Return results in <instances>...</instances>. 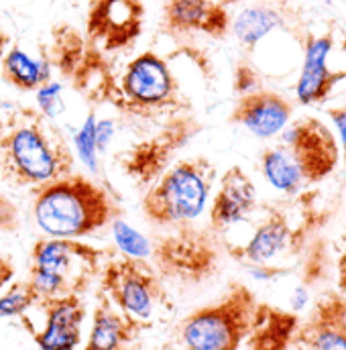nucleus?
Here are the masks:
<instances>
[{"instance_id": "f257e3e1", "label": "nucleus", "mask_w": 346, "mask_h": 350, "mask_svg": "<svg viewBox=\"0 0 346 350\" xmlns=\"http://www.w3.org/2000/svg\"><path fill=\"white\" fill-rule=\"evenodd\" d=\"M338 161L341 149L332 131L316 116H302L261 153V174L273 189L297 196L334 174Z\"/></svg>"}, {"instance_id": "f03ea898", "label": "nucleus", "mask_w": 346, "mask_h": 350, "mask_svg": "<svg viewBox=\"0 0 346 350\" xmlns=\"http://www.w3.org/2000/svg\"><path fill=\"white\" fill-rule=\"evenodd\" d=\"M118 216L112 191L88 175L72 172L35 189L33 220L49 239L80 241L110 226Z\"/></svg>"}, {"instance_id": "7ed1b4c3", "label": "nucleus", "mask_w": 346, "mask_h": 350, "mask_svg": "<svg viewBox=\"0 0 346 350\" xmlns=\"http://www.w3.org/2000/svg\"><path fill=\"white\" fill-rule=\"evenodd\" d=\"M72 172L74 151L37 108L0 133V175L8 183L35 191Z\"/></svg>"}, {"instance_id": "20e7f679", "label": "nucleus", "mask_w": 346, "mask_h": 350, "mask_svg": "<svg viewBox=\"0 0 346 350\" xmlns=\"http://www.w3.org/2000/svg\"><path fill=\"white\" fill-rule=\"evenodd\" d=\"M218 170L208 157H187L175 161L141 200L147 222L163 228L194 224L206 210Z\"/></svg>"}, {"instance_id": "39448f33", "label": "nucleus", "mask_w": 346, "mask_h": 350, "mask_svg": "<svg viewBox=\"0 0 346 350\" xmlns=\"http://www.w3.org/2000/svg\"><path fill=\"white\" fill-rule=\"evenodd\" d=\"M45 55L64 86L80 92L92 104H110L116 108L118 72L110 57L92 45L80 29L70 23H57L51 29Z\"/></svg>"}, {"instance_id": "423d86ee", "label": "nucleus", "mask_w": 346, "mask_h": 350, "mask_svg": "<svg viewBox=\"0 0 346 350\" xmlns=\"http://www.w3.org/2000/svg\"><path fill=\"white\" fill-rule=\"evenodd\" d=\"M259 301L245 283H232L226 293L194 310L179 324L177 338L183 350H241L247 342Z\"/></svg>"}, {"instance_id": "0eeeda50", "label": "nucleus", "mask_w": 346, "mask_h": 350, "mask_svg": "<svg viewBox=\"0 0 346 350\" xmlns=\"http://www.w3.org/2000/svg\"><path fill=\"white\" fill-rule=\"evenodd\" d=\"M116 90V110L131 118H170L189 110L170 59L153 49L141 51L118 72Z\"/></svg>"}, {"instance_id": "6e6552de", "label": "nucleus", "mask_w": 346, "mask_h": 350, "mask_svg": "<svg viewBox=\"0 0 346 350\" xmlns=\"http://www.w3.org/2000/svg\"><path fill=\"white\" fill-rule=\"evenodd\" d=\"M220 237L208 228L194 224L177 226L168 234L151 241L149 265L163 279L196 285L210 279L220 265Z\"/></svg>"}, {"instance_id": "1a4fd4ad", "label": "nucleus", "mask_w": 346, "mask_h": 350, "mask_svg": "<svg viewBox=\"0 0 346 350\" xmlns=\"http://www.w3.org/2000/svg\"><path fill=\"white\" fill-rule=\"evenodd\" d=\"M102 295L137 328L151 322L165 297L161 277L149 261L114 257L100 271Z\"/></svg>"}, {"instance_id": "9d476101", "label": "nucleus", "mask_w": 346, "mask_h": 350, "mask_svg": "<svg viewBox=\"0 0 346 350\" xmlns=\"http://www.w3.org/2000/svg\"><path fill=\"white\" fill-rule=\"evenodd\" d=\"M202 122L191 110L163 118L161 126L147 139L131 145L120 155V170L139 187L153 185L172 167L177 155L198 137Z\"/></svg>"}, {"instance_id": "9b49d317", "label": "nucleus", "mask_w": 346, "mask_h": 350, "mask_svg": "<svg viewBox=\"0 0 346 350\" xmlns=\"http://www.w3.org/2000/svg\"><path fill=\"white\" fill-rule=\"evenodd\" d=\"M143 0H88L84 35L106 55L131 49L143 35Z\"/></svg>"}, {"instance_id": "f8f14e48", "label": "nucleus", "mask_w": 346, "mask_h": 350, "mask_svg": "<svg viewBox=\"0 0 346 350\" xmlns=\"http://www.w3.org/2000/svg\"><path fill=\"white\" fill-rule=\"evenodd\" d=\"M106 251L70 239H39L31 249V271L64 277L72 293H80L88 281L102 271Z\"/></svg>"}, {"instance_id": "ddd939ff", "label": "nucleus", "mask_w": 346, "mask_h": 350, "mask_svg": "<svg viewBox=\"0 0 346 350\" xmlns=\"http://www.w3.org/2000/svg\"><path fill=\"white\" fill-rule=\"evenodd\" d=\"M306 232L302 228H293L287 214L279 208H269L267 216L253 230L247 243L228 245L222 243V249L232 259L261 267H277L275 261L283 255H297L304 247Z\"/></svg>"}, {"instance_id": "4468645a", "label": "nucleus", "mask_w": 346, "mask_h": 350, "mask_svg": "<svg viewBox=\"0 0 346 350\" xmlns=\"http://www.w3.org/2000/svg\"><path fill=\"white\" fill-rule=\"evenodd\" d=\"M336 47V33L308 35L304 45L302 72L295 84V98L304 106H316L330 98L336 84L346 80V70H332L330 55Z\"/></svg>"}, {"instance_id": "2eb2a0df", "label": "nucleus", "mask_w": 346, "mask_h": 350, "mask_svg": "<svg viewBox=\"0 0 346 350\" xmlns=\"http://www.w3.org/2000/svg\"><path fill=\"white\" fill-rule=\"evenodd\" d=\"M228 6L216 0H163L161 31L170 37L206 35L224 39L230 33Z\"/></svg>"}, {"instance_id": "dca6fc26", "label": "nucleus", "mask_w": 346, "mask_h": 350, "mask_svg": "<svg viewBox=\"0 0 346 350\" xmlns=\"http://www.w3.org/2000/svg\"><path fill=\"white\" fill-rule=\"evenodd\" d=\"M293 102L273 90H253L239 96L228 122L243 126L257 139H275L291 122Z\"/></svg>"}, {"instance_id": "f3484780", "label": "nucleus", "mask_w": 346, "mask_h": 350, "mask_svg": "<svg viewBox=\"0 0 346 350\" xmlns=\"http://www.w3.org/2000/svg\"><path fill=\"white\" fill-rule=\"evenodd\" d=\"M37 306L45 312L43 326L31 332L39 350H76L82 345L86 304L80 293L43 299Z\"/></svg>"}, {"instance_id": "a211bd4d", "label": "nucleus", "mask_w": 346, "mask_h": 350, "mask_svg": "<svg viewBox=\"0 0 346 350\" xmlns=\"http://www.w3.org/2000/svg\"><path fill=\"white\" fill-rule=\"evenodd\" d=\"M257 208V185L243 167H228L210 204V230L218 237L245 222Z\"/></svg>"}, {"instance_id": "6ab92c4d", "label": "nucleus", "mask_w": 346, "mask_h": 350, "mask_svg": "<svg viewBox=\"0 0 346 350\" xmlns=\"http://www.w3.org/2000/svg\"><path fill=\"white\" fill-rule=\"evenodd\" d=\"M297 350H346V297L338 291L326 293L300 322L295 334Z\"/></svg>"}, {"instance_id": "aec40b11", "label": "nucleus", "mask_w": 346, "mask_h": 350, "mask_svg": "<svg viewBox=\"0 0 346 350\" xmlns=\"http://www.w3.org/2000/svg\"><path fill=\"white\" fill-rule=\"evenodd\" d=\"M287 0H259L232 18L230 31L247 51H253L269 33L287 25Z\"/></svg>"}, {"instance_id": "412c9836", "label": "nucleus", "mask_w": 346, "mask_h": 350, "mask_svg": "<svg viewBox=\"0 0 346 350\" xmlns=\"http://www.w3.org/2000/svg\"><path fill=\"white\" fill-rule=\"evenodd\" d=\"M297 314L259 304L253 330L247 338L249 350H297Z\"/></svg>"}, {"instance_id": "4be33fe9", "label": "nucleus", "mask_w": 346, "mask_h": 350, "mask_svg": "<svg viewBox=\"0 0 346 350\" xmlns=\"http://www.w3.org/2000/svg\"><path fill=\"white\" fill-rule=\"evenodd\" d=\"M137 326L127 320L104 295L92 314V326L82 350H127Z\"/></svg>"}, {"instance_id": "5701e85b", "label": "nucleus", "mask_w": 346, "mask_h": 350, "mask_svg": "<svg viewBox=\"0 0 346 350\" xmlns=\"http://www.w3.org/2000/svg\"><path fill=\"white\" fill-rule=\"evenodd\" d=\"M2 80L18 92H37L43 84L53 80V68L45 55L33 57L21 45H10L0 62Z\"/></svg>"}, {"instance_id": "b1692460", "label": "nucleus", "mask_w": 346, "mask_h": 350, "mask_svg": "<svg viewBox=\"0 0 346 350\" xmlns=\"http://www.w3.org/2000/svg\"><path fill=\"white\" fill-rule=\"evenodd\" d=\"M39 304V297L29 283L25 281H12L2 293H0V318L10 320V318H25L31 308Z\"/></svg>"}, {"instance_id": "393cba45", "label": "nucleus", "mask_w": 346, "mask_h": 350, "mask_svg": "<svg viewBox=\"0 0 346 350\" xmlns=\"http://www.w3.org/2000/svg\"><path fill=\"white\" fill-rule=\"evenodd\" d=\"M112 237L122 257L137 259V261H149L151 257V239L139 232L137 228L129 226L124 220L116 218L112 224Z\"/></svg>"}, {"instance_id": "a878e982", "label": "nucleus", "mask_w": 346, "mask_h": 350, "mask_svg": "<svg viewBox=\"0 0 346 350\" xmlns=\"http://www.w3.org/2000/svg\"><path fill=\"white\" fill-rule=\"evenodd\" d=\"M96 112H88L78 133L74 135V149L90 174H98V147H96Z\"/></svg>"}, {"instance_id": "bb28decb", "label": "nucleus", "mask_w": 346, "mask_h": 350, "mask_svg": "<svg viewBox=\"0 0 346 350\" xmlns=\"http://www.w3.org/2000/svg\"><path fill=\"white\" fill-rule=\"evenodd\" d=\"M64 90H66V86L59 80H49L47 84H43L35 92L37 110L47 120H53L64 110Z\"/></svg>"}, {"instance_id": "cd10ccee", "label": "nucleus", "mask_w": 346, "mask_h": 350, "mask_svg": "<svg viewBox=\"0 0 346 350\" xmlns=\"http://www.w3.org/2000/svg\"><path fill=\"white\" fill-rule=\"evenodd\" d=\"M232 88L239 96L243 94H249L253 90H259V74L245 62H241L237 68H235V80H232Z\"/></svg>"}, {"instance_id": "c85d7f7f", "label": "nucleus", "mask_w": 346, "mask_h": 350, "mask_svg": "<svg viewBox=\"0 0 346 350\" xmlns=\"http://www.w3.org/2000/svg\"><path fill=\"white\" fill-rule=\"evenodd\" d=\"M21 228V212L18 206L0 193V232L12 234Z\"/></svg>"}, {"instance_id": "c756f323", "label": "nucleus", "mask_w": 346, "mask_h": 350, "mask_svg": "<svg viewBox=\"0 0 346 350\" xmlns=\"http://www.w3.org/2000/svg\"><path fill=\"white\" fill-rule=\"evenodd\" d=\"M27 110H29V106H23L18 102L0 98V133H4L8 126H12Z\"/></svg>"}, {"instance_id": "7c9ffc66", "label": "nucleus", "mask_w": 346, "mask_h": 350, "mask_svg": "<svg viewBox=\"0 0 346 350\" xmlns=\"http://www.w3.org/2000/svg\"><path fill=\"white\" fill-rule=\"evenodd\" d=\"M114 133H116L114 120H110V118H98V122H96V147H98V153H102L110 145Z\"/></svg>"}, {"instance_id": "2f4dec72", "label": "nucleus", "mask_w": 346, "mask_h": 350, "mask_svg": "<svg viewBox=\"0 0 346 350\" xmlns=\"http://www.w3.org/2000/svg\"><path fill=\"white\" fill-rule=\"evenodd\" d=\"M328 116L330 120L334 122L336 131H338V137H341V155H343V161L346 165V104L338 106V108H330L328 110Z\"/></svg>"}, {"instance_id": "473e14b6", "label": "nucleus", "mask_w": 346, "mask_h": 350, "mask_svg": "<svg viewBox=\"0 0 346 350\" xmlns=\"http://www.w3.org/2000/svg\"><path fill=\"white\" fill-rule=\"evenodd\" d=\"M14 279V265L8 261V257L0 255V291L6 289Z\"/></svg>"}, {"instance_id": "72a5a7b5", "label": "nucleus", "mask_w": 346, "mask_h": 350, "mask_svg": "<svg viewBox=\"0 0 346 350\" xmlns=\"http://www.w3.org/2000/svg\"><path fill=\"white\" fill-rule=\"evenodd\" d=\"M306 306H308V289L304 285H300L291 295V312L300 314Z\"/></svg>"}, {"instance_id": "f704fd0d", "label": "nucleus", "mask_w": 346, "mask_h": 350, "mask_svg": "<svg viewBox=\"0 0 346 350\" xmlns=\"http://www.w3.org/2000/svg\"><path fill=\"white\" fill-rule=\"evenodd\" d=\"M336 271H338V293L346 297V239H345V249L338 257V265H336Z\"/></svg>"}, {"instance_id": "c9c22d12", "label": "nucleus", "mask_w": 346, "mask_h": 350, "mask_svg": "<svg viewBox=\"0 0 346 350\" xmlns=\"http://www.w3.org/2000/svg\"><path fill=\"white\" fill-rule=\"evenodd\" d=\"M8 47H10V35L4 29H0V62H2L4 53L8 51Z\"/></svg>"}, {"instance_id": "e433bc0d", "label": "nucleus", "mask_w": 346, "mask_h": 350, "mask_svg": "<svg viewBox=\"0 0 346 350\" xmlns=\"http://www.w3.org/2000/svg\"><path fill=\"white\" fill-rule=\"evenodd\" d=\"M216 2H220V4H224V6H230V4H237V2H241V0H216Z\"/></svg>"}, {"instance_id": "4c0bfd02", "label": "nucleus", "mask_w": 346, "mask_h": 350, "mask_svg": "<svg viewBox=\"0 0 346 350\" xmlns=\"http://www.w3.org/2000/svg\"><path fill=\"white\" fill-rule=\"evenodd\" d=\"M181 350H183V349H181Z\"/></svg>"}]
</instances>
